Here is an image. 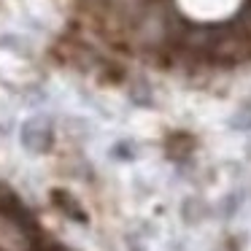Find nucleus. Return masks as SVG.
<instances>
[{
    "instance_id": "f257e3e1",
    "label": "nucleus",
    "mask_w": 251,
    "mask_h": 251,
    "mask_svg": "<svg viewBox=\"0 0 251 251\" xmlns=\"http://www.w3.org/2000/svg\"><path fill=\"white\" fill-rule=\"evenodd\" d=\"M51 197H54V202H57V208H60L62 213H68V216H73L76 222H87V213L78 208V202L73 200L68 192H62V189H54L51 192Z\"/></svg>"
}]
</instances>
